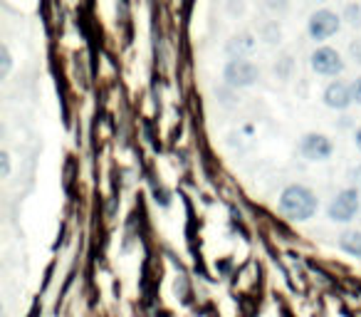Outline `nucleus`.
<instances>
[{"label": "nucleus", "instance_id": "1", "mask_svg": "<svg viewBox=\"0 0 361 317\" xmlns=\"http://www.w3.org/2000/svg\"><path fill=\"white\" fill-rule=\"evenodd\" d=\"M280 211L290 221H310L319 211V198L305 184H290L280 193Z\"/></svg>", "mask_w": 361, "mask_h": 317}, {"label": "nucleus", "instance_id": "2", "mask_svg": "<svg viewBox=\"0 0 361 317\" xmlns=\"http://www.w3.org/2000/svg\"><path fill=\"white\" fill-rule=\"evenodd\" d=\"M359 206H361L359 189H351L349 186V189H341V191L336 193L334 198H331L326 213H329V218L334 223H351L356 213H359Z\"/></svg>", "mask_w": 361, "mask_h": 317}, {"label": "nucleus", "instance_id": "7", "mask_svg": "<svg viewBox=\"0 0 361 317\" xmlns=\"http://www.w3.org/2000/svg\"><path fill=\"white\" fill-rule=\"evenodd\" d=\"M354 102V95H351V85H344V82L334 80L326 85L324 90V104L331 107V109H346V107Z\"/></svg>", "mask_w": 361, "mask_h": 317}, {"label": "nucleus", "instance_id": "14", "mask_svg": "<svg viewBox=\"0 0 361 317\" xmlns=\"http://www.w3.org/2000/svg\"><path fill=\"white\" fill-rule=\"evenodd\" d=\"M351 52H354V57L361 62V40H356L354 45H351Z\"/></svg>", "mask_w": 361, "mask_h": 317}, {"label": "nucleus", "instance_id": "9", "mask_svg": "<svg viewBox=\"0 0 361 317\" xmlns=\"http://www.w3.org/2000/svg\"><path fill=\"white\" fill-rule=\"evenodd\" d=\"M252 47H255V42L250 40V35H240L228 45V50L238 52V57H243V55H247V52H252Z\"/></svg>", "mask_w": 361, "mask_h": 317}, {"label": "nucleus", "instance_id": "12", "mask_svg": "<svg viewBox=\"0 0 361 317\" xmlns=\"http://www.w3.org/2000/svg\"><path fill=\"white\" fill-rule=\"evenodd\" d=\"M346 16L351 18L349 23H354V25H359V23H361V8H359V6H349V8H346Z\"/></svg>", "mask_w": 361, "mask_h": 317}, {"label": "nucleus", "instance_id": "13", "mask_svg": "<svg viewBox=\"0 0 361 317\" xmlns=\"http://www.w3.org/2000/svg\"><path fill=\"white\" fill-rule=\"evenodd\" d=\"M351 95H354L356 104H361V77H359V80L351 82Z\"/></svg>", "mask_w": 361, "mask_h": 317}, {"label": "nucleus", "instance_id": "5", "mask_svg": "<svg viewBox=\"0 0 361 317\" xmlns=\"http://www.w3.org/2000/svg\"><path fill=\"white\" fill-rule=\"evenodd\" d=\"M300 151L307 162H326V159L334 154V144H331V139L326 134H317V131H312V134L302 136Z\"/></svg>", "mask_w": 361, "mask_h": 317}, {"label": "nucleus", "instance_id": "11", "mask_svg": "<svg viewBox=\"0 0 361 317\" xmlns=\"http://www.w3.org/2000/svg\"><path fill=\"white\" fill-rule=\"evenodd\" d=\"M0 167H3V179L11 177V154H8V151L0 154Z\"/></svg>", "mask_w": 361, "mask_h": 317}, {"label": "nucleus", "instance_id": "6", "mask_svg": "<svg viewBox=\"0 0 361 317\" xmlns=\"http://www.w3.org/2000/svg\"><path fill=\"white\" fill-rule=\"evenodd\" d=\"M312 70H314L317 75L336 77L344 72V60H341V55L334 47H317V50L312 52Z\"/></svg>", "mask_w": 361, "mask_h": 317}, {"label": "nucleus", "instance_id": "15", "mask_svg": "<svg viewBox=\"0 0 361 317\" xmlns=\"http://www.w3.org/2000/svg\"><path fill=\"white\" fill-rule=\"evenodd\" d=\"M354 141H356V146H359V151H361V126L356 129V136H354Z\"/></svg>", "mask_w": 361, "mask_h": 317}, {"label": "nucleus", "instance_id": "4", "mask_svg": "<svg viewBox=\"0 0 361 317\" xmlns=\"http://www.w3.org/2000/svg\"><path fill=\"white\" fill-rule=\"evenodd\" d=\"M341 28V18L331 11H317L312 13L310 23H307V30H310L312 40H329L331 35H336Z\"/></svg>", "mask_w": 361, "mask_h": 317}, {"label": "nucleus", "instance_id": "8", "mask_svg": "<svg viewBox=\"0 0 361 317\" xmlns=\"http://www.w3.org/2000/svg\"><path fill=\"white\" fill-rule=\"evenodd\" d=\"M339 248L346 256L361 258V231H344L339 236Z\"/></svg>", "mask_w": 361, "mask_h": 317}, {"label": "nucleus", "instance_id": "10", "mask_svg": "<svg viewBox=\"0 0 361 317\" xmlns=\"http://www.w3.org/2000/svg\"><path fill=\"white\" fill-rule=\"evenodd\" d=\"M0 57H3V70H0V75L8 77V72H11V65H13V57H11V50H8L6 45H3V50H0Z\"/></svg>", "mask_w": 361, "mask_h": 317}, {"label": "nucleus", "instance_id": "3", "mask_svg": "<svg viewBox=\"0 0 361 317\" xmlns=\"http://www.w3.org/2000/svg\"><path fill=\"white\" fill-rule=\"evenodd\" d=\"M223 77H226V82L231 87H250V85H255V82H257L260 70H257L250 60H245V57H233V60L226 65Z\"/></svg>", "mask_w": 361, "mask_h": 317}]
</instances>
